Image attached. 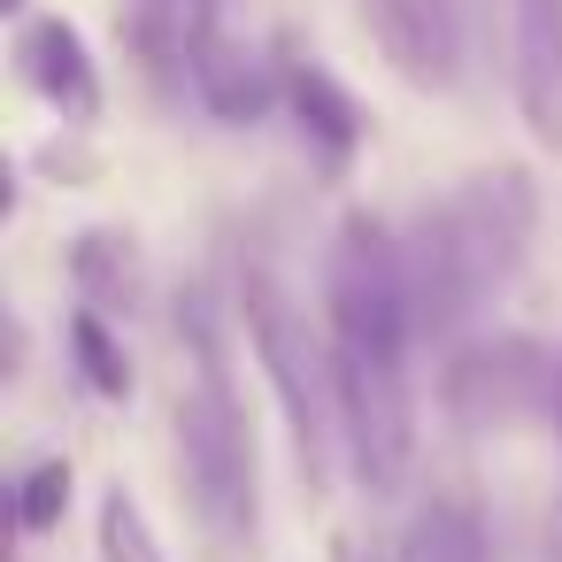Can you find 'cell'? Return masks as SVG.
<instances>
[{
    "instance_id": "cell-1",
    "label": "cell",
    "mask_w": 562,
    "mask_h": 562,
    "mask_svg": "<svg viewBox=\"0 0 562 562\" xmlns=\"http://www.w3.org/2000/svg\"><path fill=\"white\" fill-rule=\"evenodd\" d=\"M324 339L339 454L370 501H393L416 470V301L401 270V224L347 209L324 247Z\"/></svg>"
},
{
    "instance_id": "cell-2",
    "label": "cell",
    "mask_w": 562,
    "mask_h": 562,
    "mask_svg": "<svg viewBox=\"0 0 562 562\" xmlns=\"http://www.w3.org/2000/svg\"><path fill=\"white\" fill-rule=\"evenodd\" d=\"M539 178L524 162H477L401 224V270L416 301V339H470V316L493 308L539 239Z\"/></svg>"
},
{
    "instance_id": "cell-3",
    "label": "cell",
    "mask_w": 562,
    "mask_h": 562,
    "mask_svg": "<svg viewBox=\"0 0 562 562\" xmlns=\"http://www.w3.org/2000/svg\"><path fill=\"white\" fill-rule=\"evenodd\" d=\"M232 301H216L209 285L178 293V347H186V378L170 401V447H178V477H186V508L216 547H255L262 531V447H255V408L232 378Z\"/></svg>"
},
{
    "instance_id": "cell-4",
    "label": "cell",
    "mask_w": 562,
    "mask_h": 562,
    "mask_svg": "<svg viewBox=\"0 0 562 562\" xmlns=\"http://www.w3.org/2000/svg\"><path fill=\"white\" fill-rule=\"evenodd\" d=\"M232 316L270 378V401L285 416V439H293V470H301V493L316 501L331 485V462H339V408H331V339L324 324L308 316V301L293 293V278L270 262V255H247L239 278H232Z\"/></svg>"
},
{
    "instance_id": "cell-5",
    "label": "cell",
    "mask_w": 562,
    "mask_h": 562,
    "mask_svg": "<svg viewBox=\"0 0 562 562\" xmlns=\"http://www.w3.org/2000/svg\"><path fill=\"white\" fill-rule=\"evenodd\" d=\"M554 393H562V347H547L539 331H516V324L454 339L439 355V378H431L439 416L470 439L554 424Z\"/></svg>"
},
{
    "instance_id": "cell-6",
    "label": "cell",
    "mask_w": 562,
    "mask_h": 562,
    "mask_svg": "<svg viewBox=\"0 0 562 562\" xmlns=\"http://www.w3.org/2000/svg\"><path fill=\"white\" fill-rule=\"evenodd\" d=\"M355 24L408 93H454L485 47V0H355Z\"/></svg>"
},
{
    "instance_id": "cell-7",
    "label": "cell",
    "mask_w": 562,
    "mask_h": 562,
    "mask_svg": "<svg viewBox=\"0 0 562 562\" xmlns=\"http://www.w3.org/2000/svg\"><path fill=\"white\" fill-rule=\"evenodd\" d=\"M270 55H278V116L293 124V139L308 147V162H316L324 178H347L355 155L370 147V109H362L293 32H278Z\"/></svg>"
},
{
    "instance_id": "cell-8",
    "label": "cell",
    "mask_w": 562,
    "mask_h": 562,
    "mask_svg": "<svg viewBox=\"0 0 562 562\" xmlns=\"http://www.w3.org/2000/svg\"><path fill=\"white\" fill-rule=\"evenodd\" d=\"M508 101L524 132L562 155V0H508Z\"/></svg>"
},
{
    "instance_id": "cell-9",
    "label": "cell",
    "mask_w": 562,
    "mask_h": 562,
    "mask_svg": "<svg viewBox=\"0 0 562 562\" xmlns=\"http://www.w3.org/2000/svg\"><path fill=\"white\" fill-rule=\"evenodd\" d=\"M9 55H16V78L63 116V124H93L101 116V63L86 47V32L70 16H24L9 32Z\"/></svg>"
},
{
    "instance_id": "cell-10",
    "label": "cell",
    "mask_w": 562,
    "mask_h": 562,
    "mask_svg": "<svg viewBox=\"0 0 562 562\" xmlns=\"http://www.w3.org/2000/svg\"><path fill=\"white\" fill-rule=\"evenodd\" d=\"M70 285H78V301L93 316H109V324L132 316L147 301V255H139V239L124 224H86L70 239Z\"/></svg>"
},
{
    "instance_id": "cell-11",
    "label": "cell",
    "mask_w": 562,
    "mask_h": 562,
    "mask_svg": "<svg viewBox=\"0 0 562 562\" xmlns=\"http://www.w3.org/2000/svg\"><path fill=\"white\" fill-rule=\"evenodd\" d=\"M401 562H493V516L470 485H431L401 524Z\"/></svg>"
},
{
    "instance_id": "cell-12",
    "label": "cell",
    "mask_w": 562,
    "mask_h": 562,
    "mask_svg": "<svg viewBox=\"0 0 562 562\" xmlns=\"http://www.w3.org/2000/svg\"><path fill=\"white\" fill-rule=\"evenodd\" d=\"M63 339H70V362H78L86 393H101V401H124V393H132V355H124V339H116V324H109V316L78 308Z\"/></svg>"
},
{
    "instance_id": "cell-13",
    "label": "cell",
    "mask_w": 562,
    "mask_h": 562,
    "mask_svg": "<svg viewBox=\"0 0 562 562\" xmlns=\"http://www.w3.org/2000/svg\"><path fill=\"white\" fill-rule=\"evenodd\" d=\"M93 547H101V562H170L132 485H109L93 501Z\"/></svg>"
},
{
    "instance_id": "cell-14",
    "label": "cell",
    "mask_w": 562,
    "mask_h": 562,
    "mask_svg": "<svg viewBox=\"0 0 562 562\" xmlns=\"http://www.w3.org/2000/svg\"><path fill=\"white\" fill-rule=\"evenodd\" d=\"M63 508H70V462H63V454H40V462L24 470V485H16V531L40 539V531L63 524Z\"/></svg>"
},
{
    "instance_id": "cell-15",
    "label": "cell",
    "mask_w": 562,
    "mask_h": 562,
    "mask_svg": "<svg viewBox=\"0 0 562 562\" xmlns=\"http://www.w3.org/2000/svg\"><path fill=\"white\" fill-rule=\"evenodd\" d=\"M331 562H401V539H378V531H331Z\"/></svg>"
},
{
    "instance_id": "cell-16",
    "label": "cell",
    "mask_w": 562,
    "mask_h": 562,
    "mask_svg": "<svg viewBox=\"0 0 562 562\" xmlns=\"http://www.w3.org/2000/svg\"><path fill=\"white\" fill-rule=\"evenodd\" d=\"M547 562H562V501H554V516H547Z\"/></svg>"
},
{
    "instance_id": "cell-17",
    "label": "cell",
    "mask_w": 562,
    "mask_h": 562,
    "mask_svg": "<svg viewBox=\"0 0 562 562\" xmlns=\"http://www.w3.org/2000/svg\"><path fill=\"white\" fill-rule=\"evenodd\" d=\"M0 9H9V24H24V16H32V0H0Z\"/></svg>"
},
{
    "instance_id": "cell-18",
    "label": "cell",
    "mask_w": 562,
    "mask_h": 562,
    "mask_svg": "<svg viewBox=\"0 0 562 562\" xmlns=\"http://www.w3.org/2000/svg\"><path fill=\"white\" fill-rule=\"evenodd\" d=\"M554 447H562V393H554Z\"/></svg>"
}]
</instances>
